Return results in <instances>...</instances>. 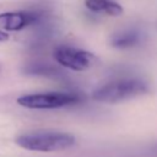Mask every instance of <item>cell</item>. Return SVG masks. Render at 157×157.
<instances>
[{"label":"cell","mask_w":157,"mask_h":157,"mask_svg":"<svg viewBox=\"0 0 157 157\" xmlns=\"http://www.w3.org/2000/svg\"><path fill=\"white\" fill-rule=\"evenodd\" d=\"M150 92L147 81L140 77H124L109 81L92 92V98L102 103H120L130 101Z\"/></svg>","instance_id":"1"},{"label":"cell","mask_w":157,"mask_h":157,"mask_svg":"<svg viewBox=\"0 0 157 157\" xmlns=\"http://www.w3.org/2000/svg\"><path fill=\"white\" fill-rule=\"evenodd\" d=\"M15 142L28 151L37 152H55L72 147L76 142L75 136L58 130H37L21 134Z\"/></svg>","instance_id":"2"},{"label":"cell","mask_w":157,"mask_h":157,"mask_svg":"<svg viewBox=\"0 0 157 157\" xmlns=\"http://www.w3.org/2000/svg\"><path fill=\"white\" fill-rule=\"evenodd\" d=\"M82 101L81 96L75 92H45L25 94L17 98L21 107L29 109H55L77 104Z\"/></svg>","instance_id":"3"},{"label":"cell","mask_w":157,"mask_h":157,"mask_svg":"<svg viewBox=\"0 0 157 157\" xmlns=\"http://www.w3.org/2000/svg\"><path fill=\"white\" fill-rule=\"evenodd\" d=\"M53 55L58 64L74 71L88 70L97 63V58L93 53L71 45L56 47Z\"/></svg>","instance_id":"4"},{"label":"cell","mask_w":157,"mask_h":157,"mask_svg":"<svg viewBox=\"0 0 157 157\" xmlns=\"http://www.w3.org/2000/svg\"><path fill=\"white\" fill-rule=\"evenodd\" d=\"M40 15L36 12H5L0 15V28L6 31H21L38 22Z\"/></svg>","instance_id":"5"},{"label":"cell","mask_w":157,"mask_h":157,"mask_svg":"<svg viewBox=\"0 0 157 157\" xmlns=\"http://www.w3.org/2000/svg\"><path fill=\"white\" fill-rule=\"evenodd\" d=\"M144 42V33L137 29V28H123L117 31L115 33L112 34L109 43L113 48L125 50V49H131L136 48Z\"/></svg>","instance_id":"6"},{"label":"cell","mask_w":157,"mask_h":157,"mask_svg":"<svg viewBox=\"0 0 157 157\" xmlns=\"http://www.w3.org/2000/svg\"><path fill=\"white\" fill-rule=\"evenodd\" d=\"M86 7L94 13L105 16H120L124 12L123 6L114 0H85Z\"/></svg>","instance_id":"7"},{"label":"cell","mask_w":157,"mask_h":157,"mask_svg":"<svg viewBox=\"0 0 157 157\" xmlns=\"http://www.w3.org/2000/svg\"><path fill=\"white\" fill-rule=\"evenodd\" d=\"M7 39H9V34L5 31L0 29V42H6Z\"/></svg>","instance_id":"8"}]
</instances>
